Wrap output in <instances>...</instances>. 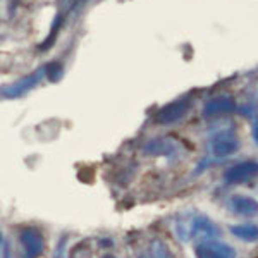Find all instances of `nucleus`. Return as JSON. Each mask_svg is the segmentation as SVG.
Segmentation results:
<instances>
[{
    "label": "nucleus",
    "instance_id": "f257e3e1",
    "mask_svg": "<svg viewBox=\"0 0 258 258\" xmlns=\"http://www.w3.org/2000/svg\"><path fill=\"white\" fill-rule=\"evenodd\" d=\"M176 234L181 241H189L193 238H215L220 234L219 227L205 215L193 217H179L176 220Z\"/></svg>",
    "mask_w": 258,
    "mask_h": 258
},
{
    "label": "nucleus",
    "instance_id": "f03ea898",
    "mask_svg": "<svg viewBox=\"0 0 258 258\" xmlns=\"http://www.w3.org/2000/svg\"><path fill=\"white\" fill-rule=\"evenodd\" d=\"M210 153L217 159H226L238 152L239 140L236 136L234 129H219L210 136L209 141Z\"/></svg>",
    "mask_w": 258,
    "mask_h": 258
},
{
    "label": "nucleus",
    "instance_id": "7ed1b4c3",
    "mask_svg": "<svg viewBox=\"0 0 258 258\" xmlns=\"http://www.w3.org/2000/svg\"><path fill=\"white\" fill-rule=\"evenodd\" d=\"M191 98H179V100H174V102L167 103L165 107L157 112L155 115V120L159 124H174V122H179L186 114L191 110Z\"/></svg>",
    "mask_w": 258,
    "mask_h": 258
},
{
    "label": "nucleus",
    "instance_id": "20e7f679",
    "mask_svg": "<svg viewBox=\"0 0 258 258\" xmlns=\"http://www.w3.org/2000/svg\"><path fill=\"white\" fill-rule=\"evenodd\" d=\"M197 258H236V249L215 239H203L195 246Z\"/></svg>",
    "mask_w": 258,
    "mask_h": 258
},
{
    "label": "nucleus",
    "instance_id": "39448f33",
    "mask_svg": "<svg viewBox=\"0 0 258 258\" xmlns=\"http://www.w3.org/2000/svg\"><path fill=\"white\" fill-rule=\"evenodd\" d=\"M258 177V162L256 160H244L229 167L224 174V179L229 184H243Z\"/></svg>",
    "mask_w": 258,
    "mask_h": 258
},
{
    "label": "nucleus",
    "instance_id": "423d86ee",
    "mask_svg": "<svg viewBox=\"0 0 258 258\" xmlns=\"http://www.w3.org/2000/svg\"><path fill=\"white\" fill-rule=\"evenodd\" d=\"M26 258H38L45 249V238L36 227H24L19 234Z\"/></svg>",
    "mask_w": 258,
    "mask_h": 258
},
{
    "label": "nucleus",
    "instance_id": "0eeeda50",
    "mask_svg": "<svg viewBox=\"0 0 258 258\" xmlns=\"http://www.w3.org/2000/svg\"><path fill=\"white\" fill-rule=\"evenodd\" d=\"M43 74H45V69H43V68L36 69L35 73L28 74L26 78H23V80L16 81L14 85L2 88V95H4L6 98H18V97H23V95H26L28 91H31L36 85H38L40 80L43 78Z\"/></svg>",
    "mask_w": 258,
    "mask_h": 258
},
{
    "label": "nucleus",
    "instance_id": "6e6552de",
    "mask_svg": "<svg viewBox=\"0 0 258 258\" xmlns=\"http://www.w3.org/2000/svg\"><path fill=\"white\" fill-rule=\"evenodd\" d=\"M236 110V102L231 97H215L209 100L203 107V115L205 117H219V115H226L232 114Z\"/></svg>",
    "mask_w": 258,
    "mask_h": 258
},
{
    "label": "nucleus",
    "instance_id": "1a4fd4ad",
    "mask_svg": "<svg viewBox=\"0 0 258 258\" xmlns=\"http://www.w3.org/2000/svg\"><path fill=\"white\" fill-rule=\"evenodd\" d=\"M229 205L234 214L243 215V217H253L258 214V200L246 197V195H234L229 200Z\"/></svg>",
    "mask_w": 258,
    "mask_h": 258
},
{
    "label": "nucleus",
    "instance_id": "9d476101",
    "mask_svg": "<svg viewBox=\"0 0 258 258\" xmlns=\"http://www.w3.org/2000/svg\"><path fill=\"white\" fill-rule=\"evenodd\" d=\"M145 152L148 155H172L176 152V141L169 140V138H160V140H153L145 147Z\"/></svg>",
    "mask_w": 258,
    "mask_h": 258
},
{
    "label": "nucleus",
    "instance_id": "9b49d317",
    "mask_svg": "<svg viewBox=\"0 0 258 258\" xmlns=\"http://www.w3.org/2000/svg\"><path fill=\"white\" fill-rule=\"evenodd\" d=\"M231 232L241 241H258V226L255 224H238V226H231Z\"/></svg>",
    "mask_w": 258,
    "mask_h": 258
},
{
    "label": "nucleus",
    "instance_id": "f8f14e48",
    "mask_svg": "<svg viewBox=\"0 0 258 258\" xmlns=\"http://www.w3.org/2000/svg\"><path fill=\"white\" fill-rule=\"evenodd\" d=\"M148 253H150V258H174L170 249L167 248V244L160 239H153L152 243H150Z\"/></svg>",
    "mask_w": 258,
    "mask_h": 258
},
{
    "label": "nucleus",
    "instance_id": "ddd939ff",
    "mask_svg": "<svg viewBox=\"0 0 258 258\" xmlns=\"http://www.w3.org/2000/svg\"><path fill=\"white\" fill-rule=\"evenodd\" d=\"M43 69H45V76H47L52 83H57L62 78V66L59 64V62H50V64H45Z\"/></svg>",
    "mask_w": 258,
    "mask_h": 258
},
{
    "label": "nucleus",
    "instance_id": "4468645a",
    "mask_svg": "<svg viewBox=\"0 0 258 258\" xmlns=\"http://www.w3.org/2000/svg\"><path fill=\"white\" fill-rule=\"evenodd\" d=\"M71 258H91V249L86 244H80L71 251Z\"/></svg>",
    "mask_w": 258,
    "mask_h": 258
},
{
    "label": "nucleus",
    "instance_id": "2eb2a0df",
    "mask_svg": "<svg viewBox=\"0 0 258 258\" xmlns=\"http://www.w3.org/2000/svg\"><path fill=\"white\" fill-rule=\"evenodd\" d=\"M2 258H11V249H9V243H7L6 236L2 234Z\"/></svg>",
    "mask_w": 258,
    "mask_h": 258
},
{
    "label": "nucleus",
    "instance_id": "dca6fc26",
    "mask_svg": "<svg viewBox=\"0 0 258 258\" xmlns=\"http://www.w3.org/2000/svg\"><path fill=\"white\" fill-rule=\"evenodd\" d=\"M251 136L255 140V143L258 145V117L253 120V127H251Z\"/></svg>",
    "mask_w": 258,
    "mask_h": 258
},
{
    "label": "nucleus",
    "instance_id": "f3484780",
    "mask_svg": "<svg viewBox=\"0 0 258 258\" xmlns=\"http://www.w3.org/2000/svg\"><path fill=\"white\" fill-rule=\"evenodd\" d=\"M102 258H115V256H112V255H103Z\"/></svg>",
    "mask_w": 258,
    "mask_h": 258
},
{
    "label": "nucleus",
    "instance_id": "a211bd4d",
    "mask_svg": "<svg viewBox=\"0 0 258 258\" xmlns=\"http://www.w3.org/2000/svg\"><path fill=\"white\" fill-rule=\"evenodd\" d=\"M138 258H148V256H145V255H140Z\"/></svg>",
    "mask_w": 258,
    "mask_h": 258
}]
</instances>
